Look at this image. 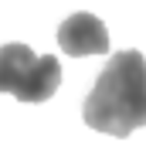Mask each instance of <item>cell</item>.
<instances>
[{
	"instance_id": "1",
	"label": "cell",
	"mask_w": 146,
	"mask_h": 146,
	"mask_svg": "<svg viewBox=\"0 0 146 146\" xmlns=\"http://www.w3.org/2000/svg\"><path fill=\"white\" fill-rule=\"evenodd\" d=\"M82 119L88 129L115 139H129L146 126V58L139 51H115L109 58L82 106Z\"/></svg>"
},
{
	"instance_id": "2",
	"label": "cell",
	"mask_w": 146,
	"mask_h": 146,
	"mask_svg": "<svg viewBox=\"0 0 146 146\" xmlns=\"http://www.w3.org/2000/svg\"><path fill=\"white\" fill-rule=\"evenodd\" d=\"M61 85V61L54 54L37 58L27 44L0 48V92L21 102H48Z\"/></svg>"
},
{
	"instance_id": "3",
	"label": "cell",
	"mask_w": 146,
	"mask_h": 146,
	"mask_svg": "<svg viewBox=\"0 0 146 146\" xmlns=\"http://www.w3.org/2000/svg\"><path fill=\"white\" fill-rule=\"evenodd\" d=\"M58 44L72 58L109 54V27L95 14H72L68 21L58 24Z\"/></svg>"
}]
</instances>
